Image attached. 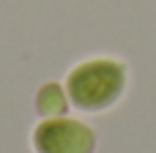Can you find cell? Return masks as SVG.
<instances>
[{"mask_svg":"<svg viewBox=\"0 0 156 153\" xmlns=\"http://www.w3.org/2000/svg\"><path fill=\"white\" fill-rule=\"evenodd\" d=\"M69 101L82 112H107L126 90V66L115 57H90L66 79Z\"/></svg>","mask_w":156,"mask_h":153,"instance_id":"6da1fadb","label":"cell"},{"mask_svg":"<svg viewBox=\"0 0 156 153\" xmlns=\"http://www.w3.org/2000/svg\"><path fill=\"white\" fill-rule=\"evenodd\" d=\"M96 134L80 120H44L33 131L36 153H93Z\"/></svg>","mask_w":156,"mask_h":153,"instance_id":"7a4b0ae2","label":"cell"}]
</instances>
